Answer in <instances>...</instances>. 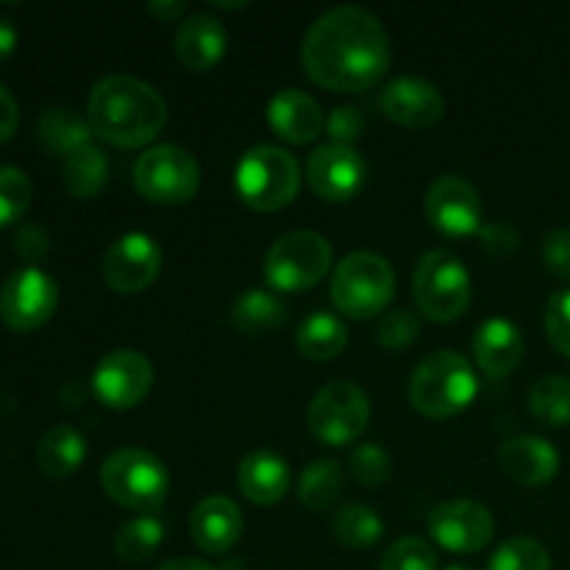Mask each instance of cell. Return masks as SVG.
I'll return each instance as SVG.
<instances>
[{
  "mask_svg": "<svg viewBox=\"0 0 570 570\" xmlns=\"http://www.w3.org/2000/svg\"><path fill=\"white\" fill-rule=\"evenodd\" d=\"M393 50L382 20L362 6H337L317 17L301 42L309 81L328 92H367L390 70Z\"/></svg>",
  "mask_w": 570,
  "mask_h": 570,
  "instance_id": "6da1fadb",
  "label": "cell"
},
{
  "mask_svg": "<svg viewBox=\"0 0 570 570\" xmlns=\"http://www.w3.org/2000/svg\"><path fill=\"white\" fill-rule=\"evenodd\" d=\"M87 120L111 148H145L167 126V100L148 81L128 72L100 78L87 100Z\"/></svg>",
  "mask_w": 570,
  "mask_h": 570,
  "instance_id": "7a4b0ae2",
  "label": "cell"
},
{
  "mask_svg": "<svg viewBox=\"0 0 570 570\" xmlns=\"http://www.w3.org/2000/svg\"><path fill=\"white\" fill-rule=\"evenodd\" d=\"M479 379L460 351H434L412 371L410 404L429 421H449L476 401Z\"/></svg>",
  "mask_w": 570,
  "mask_h": 570,
  "instance_id": "3957f363",
  "label": "cell"
},
{
  "mask_svg": "<svg viewBox=\"0 0 570 570\" xmlns=\"http://www.w3.org/2000/svg\"><path fill=\"white\" fill-rule=\"evenodd\" d=\"M332 304L351 321H373L395 298V271L373 250H354L332 273Z\"/></svg>",
  "mask_w": 570,
  "mask_h": 570,
  "instance_id": "277c9868",
  "label": "cell"
},
{
  "mask_svg": "<svg viewBox=\"0 0 570 570\" xmlns=\"http://www.w3.org/2000/svg\"><path fill=\"white\" fill-rule=\"evenodd\" d=\"M239 200L254 212H282L298 198L301 165L278 145H254L234 170Z\"/></svg>",
  "mask_w": 570,
  "mask_h": 570,
  "instance_id": "5b68a950",
  "label": "cell"
},
{
  "mask_svg": "<svg viewBox=\"0 0 570 570\" xmlns=\"http://www.w3.org/2000/svg\"><path fill=\"white\" fill-rule=\"evenodd\" d=\"M100 488L122 510L150 515L170 493V473L154 451L128 445L106 456L100 468Z\"/></svg>",
  "mask_w": 570,
  "mask_h": 570,
  "instance_id": "8992f818",
  "label": "cell"
},
{
  "mask_svg": "<svg viewBox=\"0 0 570 570\" xmlns=\"http://www.w3.org/2000/svg\"><path fill=\"white\" fill-rule=\"evenodd\" d=\"M417 312L432 323H451L471 306V273L451 250L438 248L421 256L412 278Z\"/></svg>",
  "mask_w": 570,
  "mask_h": 570,
  "instance_id": "52a82bcc",
  "label": "cell"
},
{
  "mask_svg": "<svg viewBox=\"0 0 570 570\" xmlns=\"http://www.w3.org/2000/svg\"><path fill=\"white\" fill-rule=\"evenodd\" d=\"M334 250L323 234L301 228L278 237L265 254L267 284L278 293H304L321 284L332 271Z\"/></svg>",
  "mask_w": 570,
  "mask_h": 570,
  "instance_id": "ba28073f",
  "label": "cell"
},
{
  "mask_svg": "<svg viewBox=\"0 0 570 570\" xmlns=\"http://www.w3.org/2000/svg\"><path fill=\"white\" fill-rule=\"evenodd\" d=\"M134 187L156 206H184L198 195L200 165L181 145H150L134 165Z\"/></svg>",
  "mask_w": 570,
  "mask_h": 570,
  "instance_id": "9c48e42d",
  "label": "cell"
},
{
  "mask_svg": "<svg viewBox=\"0 0 570 570\" xmlns=\"http://www.w3.org/2000/svg\"><path fill=\"white\" fill-rule=\"evenodd\" d=\"M306 423L323 445L345 449L365 434L367 423H371V401L360 384L328 382L309 401Z\"/></svg>",
  "mask_w": 570,
  "mask_h": 570,
  "instance_id": "30bf717a",
  "label": "cell"
},
{
  "mask_svg": "<svg viewBox=\"0 0 570 570\" xmlns=\"http://www.w3.org/2000/svg\"><path fill=\"white\" fill-rule=\"evenodd\" d=\"M59 306V284L39 267L11 273L0 287V321L14 332H37Z\"/></svg>",
  "mask_w": 570,
  "mask_h": 570,
  "instance_id": "8fae6325",
  "label": "cell"
},
{
  "mask_svg": "<svg viewBox=\"0 0 570 570\" xmlns=\"http://www.w3.org/2000/svg\"><path fill=\"white\" fill-rule=\"evenodd\" d=\"M423 209H426L434 232L445 234V237H473L484 226V209L476 187L454 173L434 178L426 200H423Z\"/></svg>",
  "mask_w": 570,
  "mask_h": 570,
  "instance_id": "7c38bea8",
  "label": "cell"
},
{
  "mask_svg": "<svg viewBox=\"0 0 570 570\" xmlns=\"http://www.w3.org/2000/svg\"><path fill=\"white\" fill-rule=\"evenodd\" d=\"M154 390V365L131 348H117L98 362L92 373V393L109 410L139 406Z\"/></svg>",
  "mask_w": 570,
  "mask_h": 570,
  "instance_id": "4fadbf2b",
  "label": "cell"
},
{
  "mask_svg": "<svg viewBox=\"0 0 570 570\" xmlns=\"http://www.w3.org/2000/svg\"><path fill=\"white\" fill-rule=\"evenodd\" d=\"M161 273V250L142 232L122 234L104 256V282L117 295L145 293Z\"/></svg>",
  "mask_w": 570,
  "mask_h": 570,
  "instance_id": "5bb4252c",
  "label": "cell"
},
{
  "mask_svg": "<svg viewBox=\"0 0 570 570\" xmlns=\"http://www.w3.org/2000/svg\"><path fill=\"white\" fill-rule=\"evenodd\" d=\"M429 534L451 554H476L495 534L493 512L471 499L445 501L429 515Z\"/></svg>",
  "mask_w": 570,
  "mask_h": 570,
  "instance_id": "9a60e30c",
  "label": "cell"
},
{
  "mask_svg": "<svg viewBox=\"0 0 570 570\" xmlns=\"http://www.w3.org/2000/svg\"><path fill=\"white\" fill-rule=\"evenodd\" d=\"M367 178V165L362 154L348 145L326 142L315 148L306 159V181L321 200L348 204L362 193Z\"/></svg>",
  "mask_w": 570,
  "mask_h": 570,
  "instance_id": "2e32d148",
  "label": "cell"
},
{
  "mask_svg": "<svg viewBox=\"0 0 570 570\" xmlns=\"http://www.w3.org/2000/svg\"><path fill=\"white\" fill-rule=\"evenodd\" d=\"M379 109L395 126L423 131L443 120L445 98L432 81L417 76H399L379 92Z\"/></svg>",
  "mask_w": 570,
  "mask_h": 570,
  "instance_id": "e0dca14e",
  "label": "cell"
},
{
  "mask_svg": "<svg viewBox=\"0 0 570 570\" xmlns=\"http://www.w3.org/2000/svg\"><path fill=\"white\" fill-rule=\"evenodd\" d=\"M228 48L226 26L209 11H198L178 22L173 50L176 59L193 72H209L223 61Z\"/></svg>",
  "mask_w": 570,
  "mask_h": 570,
  "instance_id": "ac0fdd59",
  "label": "cell"
},
{
  "mask_svg": "<svg viewBox=\"0 0 570 570\" xmlns=\"http://www.w3.org/2000/svg\"><path fill=\"white\" fill-rule=\"evenodd\" d=\"M265 115L271 131L289 145H309L326 131L321 104L301 89H278Z\"/></svg>",
  "mask_w": 570,
  "mask_h": 570,
  "instance_id": "d6986e66",
  "label": "cell"
},
{
  "mask_svg": "<svg viewBox=\"0 0 570 570\" xmlns=\"http://www.w3.org/2000/svg\"><path fill=\"white\" fill-rule=\"evenodd\" d=\"M243 512L226 495H209L200 501L189 518V534L204 554H228L243 538Z\"/></svg>",
  "mask_w": 570,
  "mask_h": 570,
  "instance_id": "ffe728a7",
  "label": "cell"
},
{
  "mask_svg": "<svg viewBox=\"0 0 570 570\" xmlns=\"http://www.w3.org/2000/svg\"><path fill=\"white\" fill-rule=\"evenodd\" d=\"M499 465L512 482L523 488H543L560 473V454L549 440L518 434V438L504 440L499 451Z\"/></svg>",
  "mask_w": 570,
  "mask_h": 570,
  "instance_id": "44dd1931",
  "label": "cell"
},
{
  "mask_svg": "<svg viewBox=\"0 0 570 570\" xmlns=\"http://www.w3.org/2000/svg\"><path fill=\"white\" fill-rule=\"evenodd\" d=\"M473 360L484 376H510L523 360L521 328L507 317H490V321L479 323L476 334H473Z\"/></svg>",
  "mask_w": 570,
  "mask_h": 570,
  "instance_id": "7402d4cb",
  "label": "cell"
},
{
  "mask_svg": "<svg viewBox=\"0 0 570 570\" xmlns=\"http://www.w3.org/2000/svg\"><path fill=\"white\" fill-rule=\"evenodd\" d=\"M293 473L289 462L278 451L256 449L248 456H243L237 468V488L250 504L273 507L287 495Z\"/></svg>",
  "mask_w": 570,
  "mask_h": 570,
  "instance_id": "603a6c76",
  "label": "cell"
},
{
  "mask_svg": "<svg viewBox=\"0 0 570 570\" xmlns=\"http://www.w3.org/2000/svg\"><path fill=\"white\" fill-rule=\"evenodd\" d=\"M87 460V440L76 426H50L37 445V462L45 476L67 479Z\"/></svg>",
  "mask_w": 570,
  "mask_h": 570,
  "instance_id": "cb8c5ba5",
  "label": "cell"
},
{
  "mask_svg": "<svg viewBox=\"0 0 570 570\" xmlns=\"http://www.w3.org/2000/svg\"><path fill=\"white\" fill-rule=\"evenodd\" d=\"M37 134L39 142L56 156H70L76 150H81L83 145H89V139L95 137L92 126L83 115H78L76 109H67V106H53V109H45L37 120Z\"/></svg>",
  "mask_w": 570,
  "mask_h": 570,
  "instance_id": "d4e9b609",
  "label": "cell"
},
{
  "mask_svg": "<svg viewBox=\"0 0 570 570\" xmlns=\"http://www.w3.org/2000/svg\"><path fill=\"white\" fill-rule=\"evenodd\" d=\"M295 345L312 362H328L348 345V326L334 312H315L304 317L295 332Z\"/></svg>",
  "mask_w": 570,
  "mask_h": 570,
  "instance_id": "484cf974",
  "label": "cell"
},
{
  "mask_svg": "<svg viewBox=\"0 0 570 570\" xmlns=\"http://www.w3.org/2000/svg\"><path fill=\"white\" fill-rule=\"evenodd\" d=\"M287 304L271 289L250 287L248 293L239 295L234 301L232 323L237 332L248 334V337H259V334L276 332L284 321H287Z\"/></svg>",
  "mask_w": 570,
  "mask_h": 570,
  "instance_id": "4316f807",
  "label": "cell"
},
{
  "mask_svg": "<svg viewBox=\"0 0 570 570\" xmlns=\"http://www.w3.org/2000/svg\"><path fill=\"white\" fill-rule=\"evenodd\" d=\"M61 181H65V189L72 198H98L104 193L106 181H109V159H106L104 148L89 142L81 150L67 156L65 167H61Z\"/></svg>",
  "mask_w": 570,
  "mask_h": 570,
  "instance_id": "83f0119b",
  "label": "cell"
},
{
  "mask_svg": "<svg viewBox=\"0 0 570 570\" xmlns=\"http://www.w3.org/2000/svg\"><path fill=\"white\" fill-rule=\"evenodd\" d=\"M345 490L343 468L337 460H315L298 479V501L312 512L332 510Z\"/></svg>",
  "mask_w": 570,
  "mask_h": 570,
  "instance_id": "f1b7e54d",
  "label": "cell"
},
{
  "mask_svg": "<svg viewBox=\"0 0 570 570\" xmlns=\"http://www.w3.org/2000/svg\"><path fill=\"white\" fill-rule=\"evenodd\" d=\"M332 534L345 549H371L382 540L384 521L367 504H345L334 512Z\"/></svg>",
  "mask_w": 570,
  "mask_h": 570,
  "instance_id": "f546056e",
  "label": "cell"
},
{
  "mask_svg": "<svg viewBox=\"0 0 570 570\" xmlns=\"http://www.w3.org/2000/svg\"><path fill=\"white\" fill-rule=\"evenodd\" d=\"M529 412L549 429L570 426V376H543L529 393Z\"/></svg>",
  "mask_w": 570,
  "mask_h": 570,
  "instance_id": "4dcf8cb0",
  "label": "cell"
},
{
  "mask_svg": "<svg viewBox=\"0 0 570 570\" xmlns=\"http://www.w3.org/2000/svg\"><path fill=\"white\" fill-rule=\"evenodd\" d=\"M165 540V527L159 518L139 515L122 523L120 532L115 534V551L122 562H145L159 551Z\"/></svg>",
  "mask_w": 570,
  "mask_h": 570,
  "instance_id": "1f68e13d",
  "label": "cell"
},
{
  "mask_svg": "<svg viewBox=\"0 0 570 570\" xmlns=\"http://www.w3.org/2000/svg\"><path fill=\"white\" fill-rule=\"evenodd\" d=\"M488 570H551V557L538 540L512 538L490 557Z\"/></svg>",
  "mask_w": 570,
  "mask_h": 570,
  "instance_id": "d6a6232c",
  "label": "cell"
},
{
  "mask_svg": "<svg viewBox=\"0 0 570 570\" xmlns=\"http://www.w3.org/2000/svg\"><path fill=\"white\" fill-rule=\"evenodd\" d=\"M33 198L31 178L20 167L0 165V228L11 226L28 212Z\"/></svg>",
  "mask_w": 570,
  "mask_h": 570,
  "instance_id": "836d02e7",
  "label": "cell"
},
{
  "mask_svg": "<svg viewBox=\"0 0 570 570\" xmlns=\"http://www.w3.org/2000/svg\"><path fill=\"white\" fill-rule=\"evenodd\" d=\"M438 551L426 538H401L382 554L379 570H438Z\"/></svg>",
  "mask_w": 570,
  "mask_h": 570,
  "instance_id": "e575fe53",
  "label": "cell"
},
{
  "mask_svg": "<svg viewBox=\"0 0 570 570\" xmlns=\"http://www.w3.org/2000/svg\"><path fill=\"white\" fill-rule=\"evenodd\" d=\"M348 471L365 488H379L393 476V456L384 445L379 443H362L351 451Z\"/></svg>",
  "mask_w": 570,
  "mask_h": 570,
  "instance_id": "d590c367",
  "label": "cell"
},
{
  "mask_svg": "<svg viewBox=\"0 0 570 570\" xmlns=\"http://www.w3.org/2000/svg\"><path fill=\"white\" fill-rule=\"evenodd\" d=\"M421 334V317L412 309H387L379 317L376 343L387 351L410 348Z\"/></svg>",
  "mask_w": 570,
  "mask_h": 570,
  "instance_id": "8d00e7d4",
  "label": "cell"
},
{
  "mask_svg": "<svg viewBox=\"0 0 570 570\" xmlns=\"http://www.w3.org/2000/svg\"><path fill=\"white\" fill-rule=\"evenodd\" d=\"M543 323L546 334H549V343L570 360V287L557 289V293L551 295L549 304H546Z\"/></svg>",
  "mask_w": 570,
  "mask_h": 570,
  "instance_id": "74e56055",
  "label": "cell"
},
{
  "mask_svg": "<svg viewBox=\"0 0 570 570\" xmlns=\"http://www.w3.org/2000/svg\"><path fill=\"white\" fill-rule=\"evenodd\" d=\"M365 115L360 109H354V106H337L326 117V134L334 145H348V148H354V142H360L365 137Z\"/></svg>",
  "mask_w": 570,
  "mask_h": 570,
  "instance_id": "f35d334b",
  "label": "cell"
},
{
  "mask_svg": "<svg viewBox=\"0 0 570 570\" xmlns=\"http://www.w3.org/2000/svg\"><path fill=\"white\" fill-rule=\"evenodd\" d=\"M543 262L551 276L570 278V228H554L543 239Z\"/></svg>",
  "mask_w": 570,
  "mask_h": 570,
  "instance_id": "ab89813d",
  "label": "cell"
},
{
  "mask_svg": "<svg viewBox=\"0 0 570 570\" xmlns=\"http://www.w3.org/2000/svg\"><path fill=\"white\" fill-rule=\"evenodd\" d=\"M479 239H482V248L493 256H512L521 248V234L510 223H484L479 228Z\"/></svg>",
  "mask_w": 570,
  "mask_h": 570,
  "instance_id": "60d3db41",
  "label": "cell"
},
{
  "mask_svg": "<svg viewBox=\"0 0 570 570\" xmlns=\"http://www.w3.org/2000/svg\"><path fill=\"white\" fill-rule=\"evenodd\" d=\"M48 234H45V228L37 226V223H26V226L14 234L17 256H22V259L33 267H37V262L48 254Z\"/></svg>",
  "mask_w": 570,
  "mask_h": 570,
  "instance_id": "b9f144b4",
  "label": "cell"
},
{
  "mask_svg": "<svg viewBox=\"0 0 570 570\" xmlns=\"http://www.w3.org/2000/svg\"><path fill=\"white\" fill-rule=\"evenodd\" d=\"M17 126H20V106L11 89L0 83V145L14 137Z\"/></svg>",
  "mask_w": 570,
  "mask_h": 570,
  "instance_id": "7bdbcfd3",
  "label": "cell"
},
{
  "mask_svg": "<svg viewBox=\"0 0 570 570\" xmlns=\"http://www.w3.org/2000/svg\"><path fill=\"white\" fill-rule=\"evenodd\" d=\"M150 17H156L159 22H176L178 17H184L187 3L184 0H154V3L145 6Z\"/></svg>",
  "mask_w": 570,
  "mask_h": 570,
  "instance_id": "ee69618b",
  "label": "cell"
},
{
  "mask_svg": "<svg viewBox=\"0 0 570 570\" xmlns=\"http://www.w3.org/2000/svg\"><path fill=\"white\" fill-rule=\"evenodd\" d=\"M17 39H20V33H17L14 22H11L9 17L0 14V61H6L11 53H14Z\"/></svg>",
  "mask_w": 570,
  "mask_h": 570,
  "instance_id": "f6af8a7d",
  "label": "cell"
},
{
  "mask_svg": "<svg viewBox=\"0 0 570 570\" xmlns=\"http://www.w3.org/2000/svg\"><path fill=\"white\" fill-rule=\"evenodd\" d=\"M156 570H217L215 566H209V562L204 560H193V557H181V560H167L161 562Z\"/></svg>",
  "mask_w": 570,
  "mask_h": 570,
  "instance_id": "bcb514c9",
  "label": "cell"
},
{
  "mask_svg": "<svg viewBox=\"0 0 570 570\" xmlns=\"http://www.w3.org/2000/svg\"><path fill=\"white\" fill-rule=\"evenodd\" d=\"M217 9H245V3H220V0H215Z\"/></svg>",
  "mask_w": 570,
  "mask_h": 570,
  "instance_id": "7dc6e473",
  "label": "cell"
},
{
  "mask_svg": "<svg viewBox=\"0 0 570 570\" xmlns=\"http://www.w3.org/2000/svg\"><path fill=\"white\" fill-rule=\"evenodd\" d=\"M443 570H471V568H465V566H449V568H443Z\"/></svg>",
  "mask_w": 570,
  "mask_h": 570,
  "instance_id": "c3c4849f",
  "label": "cell"
}]
</instances>
